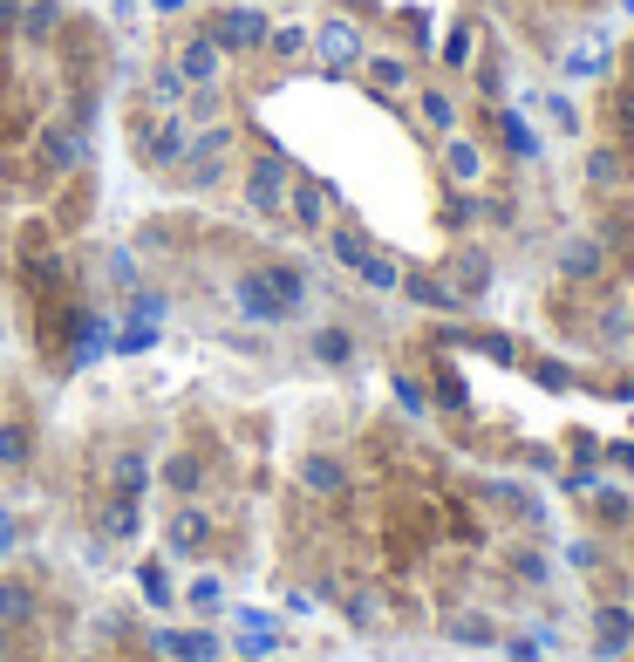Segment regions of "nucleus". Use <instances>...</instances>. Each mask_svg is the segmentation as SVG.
<instances>
[{"instance_id": "20", "label": "nucleus", "mask_w": 634, "mask_h": 662, "mask_svg": "<svg viewBox=\"0 0 634 662\" xmlns=\"http://www.w3.org/2000/svg\"><path fill=\"white\" fill-rule=\"evenodd\" d=\"M416 110H423V123H430L437 137H450V130H457V103H450L444 89H423V96H416Z\"/></svg>"}, {"instance_id": "7", "label": "nucleus", "mask_w": 634, "mask_h": 662, "mask_svg": "<svg viewBox=\"0 0 634 662\" xmlns=\"http://www.w3.org/2000/svg\"><path fill=\"white\" fill-rule=\"evenodd\" d=\"M328 205H335V185H321V178H294V192H287V219H294V233H328Z\"/></svg>"}, {"instance_id": "30", "label": "nucleus", "mask_w": 634, "mask_h": 662, "mask_svg": "<svg viewBox=\"0 0 634 662\" xmlns=\"http://www.w3.org/2000/svg\"><path fill=\"white\" fill-rule=\"evenodd\" d=\"M28 451H35V444H28V424H0V465H28Z\"/></svg>"}, {"instance_id": "27", "label": "nucleus", "mask_w": 634, "mask_h": 662, "mask_svg": "<svg viewBox=\"0 0 634 662\" xmlns=\"http://www.w3.org/2000/svg\"><path fill=\"white\" fill-rule=\"evenodd\" d=\"M355 355V342H348V328H314V362H328V369H341Z\"/></svg>"}, {"instance_id": "46", "label": "nucleus", "mask_w": 634, "mask_h": 662, "mask_svg": "<svg viewBox=\"0 0 634 662\" xmlns=\"http://www.w3.org/2000/svg\"><path fill=\"white\" fill-rule=\"evenodd\" d=\"M150 7H164V14H178V7H185V0H150Z\"/></svg>"}, {"instance_id": "16", "label": "nucleus", "mask_w": 634, "mask_h": 662, "mask_svg": "<svg viewBox=\"0 0 634 662\" xmlns=\"http://www.w3.org/2000/svg\"><path fill=\"white\" fill-rule=\"evenodd\" d=\"M355 280H362V287H369V294H396V287H403V267H396V260H389V253H362V267H355Z\"/></svg>"}, {"instance_id": "3", "label": "nucleus", "mask_w": 634, "mask_h": 662, "mask_svg": "<svg viewBox=\"0 0 634 662\" xmlns=\"http://www.w3.org/2000/svg\"><path fill=\"white\" fill-rule=\"evenodd\" d=\"M137 151H144V164H157V171L185 164V151H191V123L178 117V110H157V117L144 123V137H137Z\"/></svg>"}, {"instance_id": "9", "label": "nucleus", "mask_w": 634, "mask_h": 662, "mask_svg": "<svg viewBox=\"0 0 634 662\" xmlns=\"http://www.w3.org/2000/svg\"><path fill=\"white\" fill-rule=\"evenodd\" d=\"M314 55H321L328 69H355V62H362V28H355V21H328V28H314Z\"/></svg>"}, {"instance_id": "43", "label": "nucleus", "mask_w": 634, "mask_h": 662, "mask_svg": "<svg viewBox=\"0 0 634 662\" xmlns=\"http://www.w3.org/2000/svg\"><path fill=\"white\" fill-rule=\"evenodd\" d=\"M553 123H560L566 137H580V117H573V103H560V96H553Z\"/></svg>"}, {"instance_id": "35", "label": "nucleus", "mask_w": 634, "mask_h": 662, "mask_svg": "<svg viewBox=\"0 0 634 662\" xmlns=\"http://www.w3.org/2000/svg\"><path fill=\"white\" fill-rule=\"evenodd\" d=\"M444 62L450 69H471V28H450L444 35Z\"/></svg>"}, {"instance_id": "23", "label": "nucleus", "mask_w": 634, "mask_h": 662, "mask_svg": "<svg viewBox=\"0 0 634 662\" xmlns=\"http://www.w3.org/2000/svg\"><path fill=\"white\" fill-rule=\"evenodd\" d=\"M144 485H150L144 451H123V458H116V492H123V499H144Z\"/></svg>"}, {"instance_id": "18", "label": "nucleus", "mask_w": 634, "mask_h": 662, "mask_svg": "<svg viewBox=\"0 0 634 662\" xmlns=\"http://www.w3.org/2000/svg\"><path fill=\"white\" fill-rule=\"evenodd\" d=\"M600 260H607V253H600V239H566V246H560V273H566V280L600 273Z\"/></svg>"}, {"instance_id": "10", "label": "nucleus", "mask_w": 634, "mask_h": 662, "mask_svg": "<svg viewBox=\"0 0 634 662\" xmlns=\"http://www.w3.org/2000/svg\"><path fill=\"white\" fill-rule=\"evenodd\" d=\"M178 69H185L191 89H212V82H219V69H225V48H219L212 35H191L185 48H178Z\"/></svg>"}, {"instance_id": "11", "label": "nucleus", "mask_w": 634, "mask_h": 662, "mask_svg": "<svg viewBox=\"0 0 634 662\" xmlns=\"http://www.w3.org/2000/svg\"><path fill=\"white\" fill-rule=\"evenodd\" d=\"M157 649L171 662H219L225 649H219V635H205V628H164L157 635Z\"/></svg>"}, {"instance_id": "28", "label": "nucleus", "mask_w": 634, "mask_h": 662, "mask_svg": "<svg viewBox=\"0 0 634 662\" xmlns=\"http://www.w3.org/2000/svg\"><path fill=\"white\" fill-rule=\"evenodd\" d=\"M498 137H505V151L519 157V164H532V157H539V137H532V123H519V117H498Z\"/></svg>"}, {"instance_id": "24", "label": "nucleus", "mask_w": 634, "mask_h": 662, "mask_svg": "<svg viewBox=\"0 0 634 662\" xmlns=\"http://www.w3.org/2000/svg\"><path fill=\"white\" fill-rule=\"evenodd\" d=\"M362 69H369L375 89H403V82H410V62H403V55H362Z\"/></svg>"}, {"instance_id": "15", "label": "nucleus", "mask_w": 634, "mask_h": 662, "mask_svg": "<svg viewBox=\"0 0 634 662\" xmlns=\"http://www.w3.org/2000/svg\"><path fill=\"white\" fill-rule=\"evenodd\" d=\"M444 171H450V185H478V178H485V151L464 144V137H450L444 144Z\"/></svg>"}, {"instance_id": "39", "label": "nucleus", "mask_w": 634, "mask_h": 662, "mask_svg": "<svg viewBox=\"0 0 634 662\" xmlns=\"http://www.w3.org/2000/svg\"><path fill=\"white\" fill-rule=\"evenodd\" d=\"M457 273H464V294H485V253H464V267H457Z\"/></svg>"}, {"instance_id": "26", "label": "nucleus", "mask_w": 634, "mask_h": 662, "mask_svg": "<svg viewBox=\"0 0 634 662\" xmlns=\"http://www.w3.org/2000/svg\"><path fill=\"white\" fill-rule=\"evenodd\" d=\"M35 615V587L28 581H0V622H28Z\"/></svg>"}, {"instance_id": "2", "label": "nucleus", "mask_w": 634, "mask_h": 662, "mask_svg": "<svg viewBox=\"0 0 634 662\" xmlns=\"http://www.w3.org/2000/svg\"><path fill=\"white\" fill-rule=\"evenodd\" d=\"M205 35L219 41L225 55H253V48H266L273 21H266V7H246V0H232V7H219V14H212V28H205Z\"/></svg>"}, {"instance_id": "19", "label": "nucleus", "mask_w": 634, "mask_h": 662, "mask_svg": "<svg viewBox=\"0 0 634 662\" xmlns=\"http://www.w3.org/2000/svg\"><path fill=\"white\" fill-rule=\"evenodd\" d=\"M566 76H600V69H607V41L600 35H587V41H573V48H566V62H560Z\"/></svg>"}, {"instance_id": "12", "label": "nucleus", "mask_w": 634, "mask_h": 662, "mask_svg": "<svg viewBox=\"0 0 634 662\" xmlns=\"http://www.w3.org/2000/svg\"><path fill=\"white\" fill-rule=\"evenodd\" d=\"M205 533H212V519H205L198 506H178L171 519H164V546H171V553H198Z\"/></svg>"}, {"instance_id": "13", "label": "nucleus", "mask_w": 634, "mask_h": 662, "mask_svg": "<svg viewBox=\"0 0 634 662\" xmlns=\"http://www.w3.org/2000/svg\"><path fill=\"white\" fill-rule=\"evenodd\" d=\"M403 294H410L416 308H437V314H457L464 308V287H444V280H437V273H403Z\"/></svg>"}, {"instance_id": "14", "label": "nucleus", "mask_w": 634, "mask_h": 662, "mask_svg": "<svg viewBox=\"0 0 634 662\" xmlns=\"http://www.w3.org/2000/svg\"><path fill=\"white\" fill-rule=\"evenodd\" d=\"M14 28H21L28 41H55V35H62V0H21Z\"/></svg>"}, {"instance_id": "1", "label": "nucleus", "mask_w": 634, "mask_h": 662, "mask_svg": "<svg viewBox=\"0 0 634 662\" xmlns=\"http://www.w3.org/2000/svg\"><path fill=\"white\" fill-rule=\"evenodd\" d=\"M232 301L246 321H294L307 308V273L300 267H260V273H239L232 280Z\"/></svg>"}, {"instance_id": "5", "label": "nucleus", "mask_w": 634, "mask_h": 662, "mask_svg": "<svg viewBox=\"0 0 634 662\" xmlns=\"http://www.w3.org/2000/svg\"><path fill=\"white\" fill-rule=\"evenodd\" d=\"M35 164H41V171H62V178L82 171V164H89V130H75V123H48V130L35 137Z\"/></svg>"}, {"instance_id": "44", "label": "nucleus", "mask_w": 634, "mask_h": 662, "mask_svg": "<svg viewBox=\"0 0 634 662\" xmlns=\"http://www.w3.org/2000/svg\"><path fill=\"white\" fill-rule=\"evenodd\" d=\"M7 546H14V512L0 506V553H7Z\"/></svg>"}, {"instance_id": "38", "label": "nucleus", "mask_w": 634, "mask_h": 662, "mask_svg": "<svg viewBox=\"0 0 634 662\" xmlns=\"http://www.w3.org/2000/svg\"><path fill=\"white\" fill-rule=\"evenodd\" d=\"M110 280H116V294H137V260L130 253H110Z\"/></svg>"}, {"instance_id": "25", "label": "nucleus", "mask_w": 634, "mask_h": 662, "mask_svg": "<svg viewBox=\"0 0 634 662\" xmlns=\"http://www.w3.org/2000/svg\"><path fill=\"white\" fill-rule=\"evenodd\" d=\"M341 478H348V471H341L335 458H307V465H300V485H307V492H321V499L341 492Z\"/></svg>"}, {"instance_id": "32", "label": "nucleus", "mask_w": 634, "mask_h": 662, "mask_svg": "<svg viewBox=\"0 0 634 662\" xmlns=\"http://www.w3.org/2000/svg\"><path fill=\"white\" fill-rule=\"evenodd\" d=\"M266 48L287 62V55H307V48H314V35H307V28H273V35H266Z\"/></svg>"}, {"instance_id": "33", "label": "nucleus", "mask_w": 634, "mask_h": 662, "mask_svg": "<svg viewBox=\"0 0 634 662\" xmlns=\"http://www.w3.org/2000/svg\"><path fill=\"white\" fill-rule=\"evenodd\" d=\"M96 110H103V96H96V89H75L69 123H75V130H96Z\"/></svg>"}, {"instance_id": "29", "label": "nucleus", "mask_w": 634, "mask_h": 662, "mask_svg": "<svg viewBox=\"0 0 634 662\" xmlns=\"http://www.w3.org/2000/svg\"><path fill=\"white\" fill-rule=\"evenodd\" d=\"M137 587H144L150 608H171V574H164L157 560H144V567H137Z\"/></svg>"}, {"instance_id": "6", "label": "nucleus", "mask_w": 634, "mask_h": 662, "mask_svg": "<svg viewBox=\"0 0 634 662\" xmlns=\"http://www.w3.org/2000/svg\"><path fill=\"white\" fill-rule=\"evenodd\" d=\"M225 157H232V123H205V130L191 137V151H185V178L191 185H212Z\"/></svg>"}, {"instance_id": "22", "label": "nucleus", "mask_w": 634, "mask_h": 662, "mask_svg": "<svg viewBox=\"0 0 634 662\" xmlns=\"http://www.w3.org/2000/svg\"><path fill=\"white\" fill-rule=\"evenodd\" d=\"M150 96H157V103H171V110H178V103H185V96H191L185 69H178V62H164V69H150Z\"/></svg>"}, {"instance_id": "21", "label": "nucleus", "mask_w": 634, "mask_h": 662, "mask_svg": "<svg viewBox=\"0 0 634 662\" xmlns=\"http://www.w3.org/2000/svg\"><path fill=\"white\" fill-rule=\"evenodd\" d=\"M144 349H157V321H123L110 335V355H144Z\"/></svg>"}, {"instance_id": "8", "label": "nucleus", "mask_w": 634, "mask_h": 662, "mask_svg": "<svg viewBox=\"0 0 634 662\" xmlns=\"http://www.w3.org/2000/svg\"><path fill=\"white\" fill-rule=\"evenodd\" d=\"M110 335H116V321H103V314H75L69 321V369H82V362H96V355H110Z\"/></svg>"}, {"instance_id": "40", "label": "nucleus", "mask_w": 634, "mask_h": 662, "mask_svg": "<svg viewBox=\"0 0 634 662\" xmlns=\"http://www.w3.org/2000/svg\"><path fill=\"white\" fill-rule=\"evenodd\" d=\"M396 403H403V410H416V417L430 410V396H423V383H410V376H396Z\"/></svg>"}, {"instance_id": "4", "label": "nucleus", "mask_w": 634, "mask_h": 662, "mask_svg": "<svg viewBox=\"0 0 634 662\" xmlns=\"http://www.w3.org/2000/svg\"><path fill=\"white\" fill-rule=\"evenodd\" d=\"M287 192H294V171H287L280 157H260V164L246 171V205H253L260 219H287Z\"/></svg>"}, {"instance_id": "47", "label": "nucleus", "mask_w": 634, "mask_h": 662, "mask_svg": "<svg viewBox=\"0 0 634 662\" xmlns=\"http://www.w3.org/2000/svg\"><path fill=\"white\" fill-rule=\"evenodd\" d=\"M82 662H89V656H82Z\"/></svg>"}, {"instance_id": "37", "label": "nucleus", "mask_w": 634, "mask_h": 662, "mask_svg": "<svg viewBox=\"0 0 634 662\" xmlns=\"http://www.w3.org/2000/svg\"><path fill=\"white\" fill-rule=\"evenodd\" d=\"M219 601H225V587L212 581V574H205V581H191V608H198V615H212Z\"/></svg>"}, {"instance_id": "31", "label": "nucleus", "mask_w": 634, "mask_h": 662, "mask_svg": "<svg viewBox=\"0 0 634 662\" xmlns=\"http://www.w3.org/2000/svg\"><path fill=\"white\" fill-rule=\"evenodd\" d=\"M328 253H335V267H348V273H355V267H362V253H369V239H362V233H348V226H341V233L328 239Z\"/></svg>"}, {"instance_id": "17", "label": "nucleus", "mask_w": 634, "mask_h": 662, "mask_svg": "<svg viewBox=\"0 0 634 662\" xmlns=\"http://www.w3.org/2000/svg\"><path fill=\"white\" fill-rule=\"evenodd\" d=\"M164 485H171L178 499H191V492L205 485V458H191V451H171V458H164Z\"/></svg>"}, {"instance_id": "36", "label": "nucleus", "mask_w": 634, "mask_h": 662, "mask_svg": "<svg viewBox=\"0 0 634 662\" xmlns=\"http://www.w3.org/2000/svg\"><path fill=\"white\" fill-rule=\"evenodd\" d=\"M130 321H164V294L137 287V294H130Z\"/></svg>"}, {"instance_id": "45", "label": "nucleus", "mask_w": 634, "mask_h": 662, "mask_svg": "<svg viewBox=\"0 0 634 662\" xmlns=\"http://www.w3.org/2000/svg\"><path fill=\"white\" fill-rule=\"evenodd\" d=\"M14 14H21V0H0V28H14Z\"/></svg>"}, {"instance_id": "42", "label": "nucleus", "mask_w": 634, "mask_h": 662, "mask_svg": "<svg viewBox=\"0 0 634 662\" xmlns=\"http://www.w3.org/2000/svg\"><path fill=\"white\" fill-rule=\"evenodd\" d=\"M532 376H539V383H546V390H566V383H573V369H566V362H539V369H532Z\"/></svg>"}, {"instance_id": "41", "label": "nucleus", "mask_w": 634, "mask_h": 662, "mask_svg": "<svg viewBox=\"0 0 634 662\" xmlns=\"http://www.w3.org/2000/svg\"><path fill=\"white\" fill-rule=\"evenodd\" d=\"M239 656H273V628H246L239 635Z\"/></svg>"}, {"instance_id": "34", "label": "nucleus", "mask_w": 634, "mask_h": 662, "mask_svg": "<svg viewBox=\"0 0 634 662\" xmlns=\"http://www.w3.org/2000/svg\"><path fill=\"white\" fill-rule=\"evenodd\" d=\"M587 178L594 185H621V151H594L587 157Z\"/></svg>"}]
</instances>
